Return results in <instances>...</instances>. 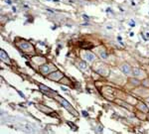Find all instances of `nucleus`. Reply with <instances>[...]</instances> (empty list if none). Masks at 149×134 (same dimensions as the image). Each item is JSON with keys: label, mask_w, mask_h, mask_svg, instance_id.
<instances>
[{"label": "nucleus", "mask_w": 149, "mask_h": 134, "mask_svg": "<svg viewBox=\"0 0 149 134\" xmlns=\"http://www.w3.org/2000/svg\"><path fill=\"white\" fill-rule=\"evenodd\" d=\"M39 70H40V72L42 75H50L51 73H53V72H55V71H57V68H56L54 65H52V64H43V65H41L40 67H39Z\"/></svg>", "instance_id": "obj_1"}, {"label": "nucleus", "mask_w": 149, "mask_h": 134, "mask_svg": "<svg viewBox=\"0 0 149 134\" xmlns=\"http://www.w3.org/2000/svg\"><path fill=\"white\" fill-rule=\"evenodd\" d=\"M55 94H56V96H52V98H56L58 99V100L60 101V102L62 103V104H63V106H64V107H66V108L68 109L69 111H70L71 113L73 114V115H75V116H78V112L76 111L74 107H73L72 105H71L70 103H69L68 101L66 100V99H64V98H61V96H58V94H56V92H55Z\"/></svg>", "instance_id": "obj_2"}, {"label": "nucleus", "mask_w": 149, "mask_h": 134, "mask_svg": "<svg viewBox=\"0 0 149 134\" xmlns=\"http://www.w3.org/2000/svg\"><path fill=\"white\" fill-rule=\"evenodd\" d=\"M17 46L24 53H33L34 51V47L32 46V44H30L29 42H26L24 40H22L21 42H17Z\"/></svg>", "instance_id": "obj_3"}, {"label": "nucleus", "mask_w": 149, "mask_h": 134, "mask_svg": "<svg viewBox=\"0 0 149 134\" xmlns=\"http://www.w3.org/2000/svg\"><path fill=\"white\" fill-rule=\"evenodd\" d=\"M82 57H83V59L85 60L86 62H88V63L94 62L96 59V55L90 51H83V53H82Z\"/></svg>", "instance_id": "obj_4"}, {"label": "nucleus", "mask_w": 149, "mask_h": 134, "mask_svg": "<svg viewBox=\"0 0 149 134\" xmlns=\"http://www.w3.org/2000/svg\"><path fill=\"white\" fill-rule=\"evenodd\" d=\"M48 77L51 81H60L61 79L64 77V73H61L60 71H55V72L51 73L50 75H48Z\"/></svg>", "instance_id": "obj_5"}, {"label": "nucleus", "mask_w": 149, "mask_h": 134, "mask_svg": "<svg viewBox=\"0 0 149 134\" xmlns=\"http://www.w3.org/2000/svg\"><path fill=\"white\" fill-rule=\"evenodd\" d=\"M120 70H121V72L123 73L125 75H132V68H131L128 64H126V63H125V64H122L121 66H120Z\"/></svg>", "instance_id": "obj_6"}, {"label": "nucleus", "mask_w": 149, "mask_h": 134, "mask_svg": "<svg viewBox=\"0 0 149 134\" xmlns=\"http://www.w3.org/2000/svg\"><path fill=\"white\" fill-rule=\"evenodd\" d=\"M96 52H98V56L101 58V59L107 60V57H109V56H107V51H105V49L103 48V47H99V48H98V50H96Z\"/></svg>", "instance_id": "obj_7"}, {"label": "nucleus", "mask_w": 149, "mask_h": 134, "mask_svg": "<svg viewBox=\"0 0 149 134\" xmlns=\"http://www.w3.org/2000/svg\"><path fill=\"white\" fill-rule=\"evenodd\" d=\"M132 75L135 77H144V73L143 71H141L138 68H133L132 69Z\"/></svg>", "instance_id": "obj_8"}, {"label": "nucleus", "mask_w": 149, "mask_h": 134, "mask_svg": "<svg viewBox=\"0 0 149 134\" xmlns=\"http://www.w3.org/2000/svg\"><path fill=\"white\" fill-rule=\"evenodd\" d=\"M78 66H79V68L81 69L82 71H84V72H87V73L90 72L87 63H86V61H79L78 62Z\"/></svg>", "instance_id": "obj_9"}, {"label": "nucleus", "mask_w": 149, "mask_h": 134, "mask_svg": "<svg viewBox=\"0 0 149 134\" xmlns=\"http://www.w3.org/2000/svg\"><path fill=\"white\" fill-rule=\"evenodd\" d=\"M0 57H1V60L3 61L4 63H7V64H10V59L8 57L7 54L4 52V50H0Z\"/></svg>", "instance_id": "obj_10"}, {"label": "nucleus", "mask_w": 149, "mask_h": 134, "mask_svg": "<svg viewBox=\"0 0 149 134\" xmlns=\"http://www.w3.org/2000/svg\"><path fill=\"white\" fill-rule=\"evenodd\" d=\"M137 107L139 110H141L142 112H144V113H148L149 112V108L147 106H146V104H144L143 102H139L137 104Z\"/></svg>", "instance_id": "obj_11"}, {"label": "nucleus", "mask_w": 149, "mask_h": 134, "mask_svg": "<svg viewBox=\"0 0 149 134\" xmlns=\"http://www.w3.org/2000/svg\"><path fill=\"white\" fill-rule=\"evenodd\" d=\"M96 71H98V73H102V75H107V73H109L107 69H105L103 67H102V70H101V69H98Z\"/></svg>", "instance_id": "obj_12"}, {"label": "nucleus", "mask_w": 149, "mask_h": 134, "mask_svg": "<svg viewBox=\"0 0 149 134\" xmlns=\"http://www.w3.org/2000/svg\"><path fill=\"white\" fill-rule=\"evenodd\" d=\"M130 26H131V27H134V26H135V22H134V21L130 23Z\"/></svg>", "instance_id": "obj_13"}, {"label": "nucleus", "mask_w": 149, "mask_h": 134, "mask_svg": "<svg viewBox=\"0 0 149 134\" xmlns=\"http://www.w3.org/2000/svg\"><path fill=\"white\" fill-rule=\"evenodd\" d=\"M83 114H84V115H85V116H87V115H88V113H87V112H86V111H83Z\"/></svg>", "instance_id": "obj_14"}, {"label": "nucleus", "mask_w": 149, "mask_h": 134, "mask_svg": "<svg viewBox=\"0 0 149 134\" xmlns=\"http://www.w3.org/2000/svg\"><path fill=\"white\" fill-rule=\"evenodd\" d=\"M147 100H148V102H149V98H148V99H147Z\"/></svg>", "instance_id": "obj_15"}]
</instances>
